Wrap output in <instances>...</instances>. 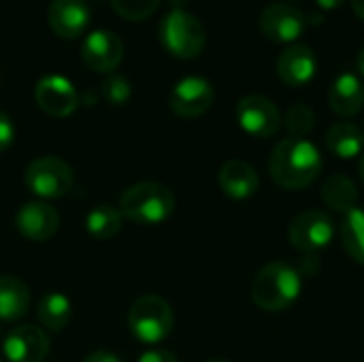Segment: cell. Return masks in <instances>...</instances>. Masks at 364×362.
I'll return each instance as SVG.
<instances>
[{"mask_svg": "<svg viewBox=\"0 0 364 362\" xmlns=\"http://www.w3.org/2000/svg\"><path fill=\"white\" fill-rule=\"evenodd\" d=\"M352 9L360 19H364V0H352Z\"/></svg>", "mask_w": 364, "mask_h": 362, "instance_id": "32", "label": "cell"}, {"mask_svg": "<svg viewBox=\"0 0 364 362\" xmlns=\"http://www.w3.org/2000/svg\"><path fill=\"white\" fill-rule=\"evenodd\" d=\"M326 147L341 160H352L364 154V132L352 122H339L326 132Z\"/></svg>", "mask_w": 364, "mask_h": 362, "instance_id": "20", "label": "cell"}, {"mask_svg": "<svg viewBox=\"0 0 364 362\" xmlns=\"http://www.w3.org/2000/svg\"><path fill=\"white\" fill-rule=\"evenodd\" d=\"M13 139H15V126H13L11 117L4 111H0V151L9 149Z\"/></svg>", "mask_w": 364, "mask_h": 362, "instance_id": "28", "label": "cell"}, {"mask_svg": "<svg viewBox=\"0 0 364 362\" xmlns=\"http://www.w3.org/2000/svg\"><path fill=\"white\" fill-rule=\"evenodd\" d=\"M284 122H286V128H288L290 137L305 139L316 126V113L311 111V107H307L303 102H296L286 111Z\"/></svg>", "mask_w": 364, "mask_h": 362, "instance_id": "25", "label": "cell"}, {"mask_svg": "<svg viewBox=\"0 0 364 362\" xmlns=\"http://www.w3.org/2000/svg\"><path fill=\"white\" fill-rule=\"evenodd\" d=\"M117 15H122L128 21H141L147 19L160 4V0H111Z\"/></svg>", "mask_w": 364, "mask_h": 362, "instance_id": "26", "label": "cell"}, {"mask_svg": "<svg viewBox=\"0 0 364 362\" xmlns=\"http://www.w3.org/2000/svg\"><path fill=\"white\" fill-rule=\"evenodd\" d=\"M2 354L9 362H43L49 354V339L38 326L21 324L4 337Z\"/></svg>", "mask_w": 364, "mask_h": 362, "instance_id": "12", "label": "cell"}, {"mask_svg": "<svg viewBox=\"0 0 364 362\" xmlns=\"http://www.w3.org/2000/svg\"><path fill=\"white\" fill-rule=\"evenodd\" d=\"M160 41L175 58L192 60L205 49L207 32L198 17L186 9H173L160 21Z\"/></svg>", "mask_w": 364, "mask_h": 362, "instance_id": "4", "label": "cell"}, {"mask_svg": "<svg viewBox=\"0 0 364 362\" xmlns=\"http://www.w3.org/2000/svg\"><path fill=\"white\" fill-rule=\"evenodd\" d=\"M215 92L213 85L198 75H190L183 77L171 92L168 96V105L171 111L179 117H198L203 115L211 105H213Z\"/></svg>", "mask_w": 364, "mask_h": 362, "instance_id": "11", "label": "cell"}, {"mask_svg": "<svg viewBox=\"0 0 364 362\" xmlns=\"http://www.w3.org/2000/svg\"><path fill=\"white\" fill-rule=\"evenodd\" d=\"M328 105L341 117H352L360 113L364 107L363 79L354 73H341L328 90Z\"/></svg>", "mask_w": 364, "mask_h": 362, "instance_id": "18", "label": "cell"}, {"mask_svg": "<svg viewBox=\"0 0 364 362\" xmlns=\"http://www.w3.org/2000/svg\"><path fill=\"white\" fill-rule=\"evenodd\" d=\"M136 362H179L175 354H171L168 350H147L145 354H141V358Z\"/></svg>", "mask_w": 364, "mask_h": 362, "instance_id": "29", "label": "cell"}, {"mask_svg": "<svg viewBox=\"0 0 364 362\" xmlns=\"http://www.w3.org/2000/svg\"><path fill=\"white\" fill-rule=\"evenodd\" d=\"M360 177H363V181H364V154H363V158H360Z\"/></svg>", "mask_w": 364, "mask_h": 362, "instance_id": "35", "label": "cell"}, {"mask_svg": "<svg viewBox=\"0 0 364 362\" xmlns=\"http://www.w3.org/2000/svg\"><path fill=\"white\" fill-rule=\"evenodd\" d=\"M288 237L294 250L303 254H316L324 247L335 237V222L328 213L324 211H305L296 215L288 228Z\"/></svg>", "mask_w": 364, "mask_h": 362, "instance_id": "7", "label": "cell"}, {"mask_svg": "<svg viewBox=\"0 0 364 362\" xmlns=\"http://www.w3.org/2000/svg\"><path fill=\"white\" fill-rule=\"evenodd\" d=\"M128 326L134 339H139L141 344H162L173 331V309L164 299L156 294L139 297L130 307Z\"/></svg>", "mask_w": 364, "mask_h": 362, "instance_id": "5", "label": "cell"}, {"mask_svg": "<svg viewBox=\"0 0 364 362\" xmlns=\"http://www.w3.org/2000/svg\"><path fill=\"white\" fill-rule=\"evenodd\" d=\"M81 58L85 66L96 73H111L124 58V43L111 30H94L81 45Z\"/></svg>", "mask_w": 364, "mask_h": 362, "instance_id": "13", "label": "cell"}, {"mask_svg": "<svg viewBox=\"0 0 364 362\" xmlns=\"http://www.w3.org/2000/svg\"><path fill=\"white\" fill-rule=\"evenodd\" d=\"M269 171L279 188L303 190L311 186L322 171L320 149L307 139L288 137L273 147Z\"/></svg>", "mask_w": 364, "mask_h": 362, "instance_id": "1", "label": "cell"}, {"mask_svg": "<svg viewBox=\"0 0 364 362\" xmlns=\"http://www.w3.org/2000/svg\"><path fill=\"white\" fill-rule=\"evenodd\" d=\"M303 290L301 273L288 262H271L262 267L252 284V299L262 312H286L290 309Z\"/></svg>", "mask_w": 364, "mask_h": 362, "instance_id": "2", "label": "cell"}, {"mask_svg": "<svg viewBox=\"0 0 364 362\" xmlns=\"http://www.w3.org/2000/svg\"><path fill=\"white\" fill-rule=\"evenodd\" d=\"M15 228L21 237L34 243H43L51 239L60 228V215L58 211L43 203V201H30L19 207L15 213Z\"/></svg>", "mask_w": 364, "mask_h": 362, "instance_id": "14", "label": "cell"}, {"mask_svg": "<svg viewBox=\"0 0 364 362\" xmlns=\"http://www.w3.org/2000/svg\"><path fill=\"white\" fill-rule=\"evenodd\" d=\"M346 0H316V4L320 6V9H324V11H331V9H337V6H341Z\"/></svg>", "mask_w": 364, "mask_h": 362, "instance_id": "31", "label": "cell"}, {"mask_svg": "<svg viewBox=\"0 0 364 362\" xmlns=\"http://www.w3.org/2000/svg\"><path fill=\"white\" fill-rule=\"evenodd\" d=\"M28 286L13 275H0V322H15L23 318L28 314Z\"/></svg>", "mask_w": 364, "mask_h": 362, "instance_id": "19", "label": "cell"}, {"mask_svg": "<svg viewBox=\"0 0 364 362\" xmlns=\"http://www.w3.org/2000/svg\"><path fill=\"white\" fill-rule=\"evenodd\" d=\"M36 105L51 117H68L79 107V94L75 85L62 75H45L34 87Z\"/></svg>", "mask_w": 364, "mask_h": 362, "instance_id": "10", "label": "cell"}, {"mask_svg": "<svg viewBox=\"0 0 364 362\" xmlns=\"http://www.w3.org/2000/svg\"><path fill=\"white\" fill-rule=\"evenodd\" d=\"M322 201L337 213L348 215L358 207V188L346 175H333L322 186Z\"/></svg>", "mask_w": 364, "mask_h": 362, "instance_id": "21", "label": "cell"}, {"mask_svg": "<svg viewBox=\"0 0 364 362\" xmlns=\"http://www.w3.org/2000/svg\"><path fill=\"white\" fill-rule=\"evenodd\" d=\"M220 188L226 196L235 198V201H245L252 198L260 186L258 173L252 164H247L245 160H228L222 169H220Z\"/></svg>", "mask_w": 364, "mask_h": 362, "instance_id": "17", "label": "cell"}, {"mask_svg": "<svg viewBox=\"0 0 364 362\" xmlns=\"http://www.w3.org/2000/svg\"><path fill=\"white\" fill-rule=\"evenodd\" d=\"M132 94V87L128 83V79L124 75H109L102 83V96L107 102L111 105H124L128 102Z\"/></svg>", "mask_w": 364, "mask_h": 362, "instance_id": "27", "label": "cell"}, {"mask_svg": "<svg viewBox=\"0 0 364 362\" xmlns=\"http://www.w3.org/2000/svg\"><path fill=\"white\" fill-rule=\"evenodd\" d=\"M36 316L41 320V324L47 331L60 333L68 326L70 316H73V305L70 301L62 294V292H47L41 301H38V309Z\"/></svg>", "mask_w": 364, "mask_h": 362, "instance_id": "22", "label": "cell"}, {"mask_svg": "<svg viewBox=\"0 0 364 362\" xmlns=\"http://www.w3.org/2000/svg\"><path fill=\"white\" fill-rule=\"evenodd\" d=\"M190 0H168V4H173V9H183Z\"/></svg>", "mask_w": 364, "mask_h": 362, "instance_id": "33", "label": "cell"}, {"mask_svg": "<svg viewBox=\"0 0 364 362\" xmlns=\"http://www.w3.org/2000/svg\"><path fill=\"white\" fill-rule=\"evenodd\" d=\"M23 181L41 198H62L70 192L75 175L68 162L58 156H43L28 164Z\"/></svg>", "mask_w": 364, "mask_h": 362, "instance_id": "6", "label": "cell"}, {"mask_svg": "<svg viewBox=\"0 0 364 362\" xmlns=\"http://www.w3.org/2000/svg\"><path fill=\"white\" fill-rule=\"evenodd\" d=\"M0 362H2V361H0Z\"/></svg>", "mask_w": 364, "mask_h": 362, "instance_id": "37", "label": "cell"}, {"mask_svg": "<svg viewBox=\"0 0 364 362\" xmlns=\"http://www.w3.org/2000/svg\"><path fill=\"white\" fill-rule=\"evenodd\" d=\"M358 70H360V75L364 77V47L360 49V53H358Z\"/></svg>", "mask_w": 364, "mask_h": 362, "instance_id": "34", "label": "cell"}, {"mask_svg": "<svg viewBox=\"0 0 364 362\" xmlns=\"http://www.w3.org/2000/svg\"><path fill=\"white\" fill-rule=\"evenodd\" d=\"M85 228L92 239L109 241L122 230V213L111 205H96L85 215Z\"/></svg>", "mask_w": 364, "mask_h": 362, "instance_id": "23", "label": "cell"}, {"mask_svg": "<svg viewBox=\"0 0 364 362\" xmlns=\"http://www.w3.org/2000/svg\"><path fill=\"white\" fill-rule=\"evenodd\" d=\"M318 73V58L307 45H290L277 58V75L290 87L307 85Z\"/></svg>", "mask_w": 364, "mask_h": 362, "instance_id": "15", "label": "cell"}, {"mask_svg": "<svg viewBox=\"0 0 364 362\" xmlns=\"http://www.w3.org/2000/svg\"><path fill=\"white\" fill-rule=\"evenodd\" d=\"M47 21L58 36L77 38L90 23V6L85 0H51Z\"/></svg>", "mask_w": 364, "mask_h": 362, "instance_id": "16", "label": "cell"}, {"mask_svg": "<svg viewBox=\"0 0 364 362\" xmlns=\"http://www.w3.org/2000/svg\"><path fill=\"white\" fill-rule=\"evenodd\" d=\"M175 211L173 192L156 181H143L130 186L119 198L122 218L141 224V226H158L166 222Z\"/></svg>", "mask_w": 364, "mask_h": 362, "instance_id": "3", "label": "cell"}, {"mask_svg": "<svg viewBox=\"0 0 364 362\" xmlns=\"http://www.w3.org/2000/svg\"><path fill=\"white\" fill-rule=\"evenodd\" d=\"M307 28V15L292 4L273 2L260 13V30L275 43H294Z\"/></svg>", "mask_w": 364, "mask_h": 362, "instance_id": "9", "label": "cell"}, {"mask_svg": "<svg viewBox=\"0 0 364 362\" xmlns=\"http://www.w3.org/2000/svg\"><path fill=\"white\" fill-rule=\"evenodd\" d=\"M341 241L350 258L364 265V209L356 207L348 215H343L341 224Z\"/></svg>", "mask_w": 364, "mask_h": 362, "instance_id": "24", "label": "cell"}, {"mask_svg": "<svg viewBox=\"0 0 364 362\" xmlns=\"http://www.w3.org/2000/svg\"><path fill=\"white\" fill-rule=\"evenodd\" d=\"M205 362H228V361H224V358H209V361H205Z\"/></svg>", "mask_w": 364, "mask_h": 362, "instance_id": "36", "label": "cell"}, {"mask_svg": "<svg viewBox=\"0 0 364 362\" xmlns=\"http://www.w3.org/2000/svg\"><path fill=\"white\" fill-rule=\"evenodd\" d=\"M237 122L243 132L256 139H271L282 126V115L273 100L260 94H250L237 105Z\"/></svg>", "mask_w": 364, "mask_h": 362, "instance_id": "8", "label": "cell"}, {"mask_svg": "<svg viewBox=\"0 0 364 362\" xmlns=\"http://www.w3.org/2000/svg\"><path fill=\"white\" fill-rule=\"evenodd\" d=\"M83 362H122V358L111 352H92Z\"/></svg>", "mask_w": 364, "mask_h": 362, "instance_id": "30", "label": "cell"}]
</instances>
